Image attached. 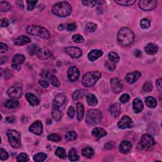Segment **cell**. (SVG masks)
<instances>
[{
    "label": "cell",
    "instance_id": "cell-36",
    "mask_svg": "<svg viewBox=\"0 0 162 162\" xmlns=\"http://www.w3.org/2000/svg\"><path fill=\"white\" fill-rule=\"evenodd\" d=\"M82 154L85 157L91 158L94 154V150L90 147H86L83 149Z\"/></svg>",
    "mask_w": 162,
    "mask_h": 162
},
{
    "label": "cell",
    "instance_id": "cell-10",
    "mask_svg": "<svg viewBox=\"0 0 162 162\" xmlns=\"http://www.w3.org/2000/svg\"><path fill=\"white\" fill-rule=\"evenodd\" d=\"M8 95L13 99H18L23 95V90L20 86H12L8 90Z\"/></svg>",
    "mask_w": 162,
    "mask_h": 162
},
{
    "label": "cell",
    "instance_id": "cell-54",
    "mask_svg": "<svg viewBox=\"0 0 162 162\" xmlns=\"http://www.w3.org/2000/svg\"><path fill=\"white\" fill-rule=\"evenodd\" d=\"M77 28V25L75 23H71L69 24L66 26V30L70 32L74 31Z\"/></svg>",
    "mask_w": 162,
    "mask_h": 162
},
{
    "label": "cell",
    "instance_id": "cell-5",
    "mask_svg": "<svg viewBox=\"0 0 162 162\" xmlns=\"http://www.w3.org/2000/svg\"><path fill=\"white\" fill-rule=\"evenodd\" d=\"M101 73L99 72H90L84 74L82 79V84L86 87H90L96 83L101 78Z\"/></svg>",
    "mask_w": 162,
    "mask_h": 162
},
{
    "label": "cell",
    "instance_id": "cell-25",
    "mask_svg": "<svg viewBox=\"0 0 162 162\" xmlns=\"http://www.w3.org/2000/svg\"><path fill=\"white\" fill-rule=\"evenodd\" d=\"M4 105L6 109H17V108H18L20 106V103L18 102V101L16 100L15 99H7L5 102Z\"/></svg>",
    "mask_w": 162,
    "mask_h": 162
},
{
    "label": "cell",
    "instance_id": "cell-58",
    "mask_svg": "<svg viewBox=\"0 0 162 162\" xmlns=\"http://www.w3.org/2000/svg\"><path fill=\"white\" fill-rule=\"evenodd\" d=\"M0 46H1V53H5L6 51L8 50V46L3 43H0Z\"/></svg>",
    "mask_w": 162,
    "mask_h": 162
},
{
    "label": "cell",
    "instance_id": "cell-18",
    "mask_svg": "<svg viewBox=\"0 0 162 162\" xmlns=\"http://www.w3.org/2000/svg\"><path fill=\"white\" fill-rule=\"evenodd\" d=\"M132 148V144L130 141L124 140L121 142L119 146V151L122 153L126 154L129 153Z\"/></svg>",
    "mask_w": 162,
    "mask_h": 162
},
{
    "label": "cell",
    "instance_id": "cell-38",
    "mask_svg": "<svg viewBox=\"0 0 162 162\" xmlns=\"http://www.w3.org/2000/svg\"><path fill=\"white\" fill-rule=\"evenodd\" d=\"M55 154L58 158H60L61 159L65 160L66 158V152L63 147H58L55 151Z\"/></svg>",
    "mask_w": 162,
    "mask_h": 162
},
{
    "label": "cell",
    "instance_id": "cell-2",
    "mask_svg": "<svg viewBox=\"0 0 162 162\" xmlns=\"http://www.w3.org/2000/svg\"><path fill=\"white\" fill-rule=\"evenodd\" d=\"M134 37V34L132 30L129 28H122L118 32L117 40L120 45L127 46L133 43Z\"/></svg>",
    "mask_w": 162,
    "mask_h": 162
},
{
    "label": "cell",
    "instance_id": "cell-43",
    "mask_svg": "<svg viewBox=\"0 0 162 162\" xmlns=\"http://www.w3.org/2000/svg\"><path fill=\"white\" fill-rule=\"evenodd\" d=\"M48 139L50 141L58 143V142H60L61 140H62V138H61L60 135L57 134H51L48 136Z\"/></svg>",
    "mask_w": 162,
    "mask_h": 162
},
{
    "label": "cell",
    "instance_id": "cell-49",
    "mask_svg": "<svg viewBox=\"0 0 162 162\" xmlns=\"http://www.w3.org/2000/svg\"><path fill=\"white\" fill-rule=\"evenodd\" d=\"M130 99V96H129V94H123L122 95L120 98H119V100L120 101V103H122V104H125L127 102H128V101H129Z\"/></svg>",
    "mask_w": 162,
    "mask_h": 162
},
{
    "label": "cell",
    "instance_id": "cell-53",
    "mask_svg": "<svg viewBox=\"0 0 162 162\" xmlns=\"http://www.w3.org/2000/svg\"><path fill=\"white\" fill-rule=\"evenodd\" d=\"M28 3V10L29 11H32L36 7V5L37 3V1H27Z\"/></svg>",
    "mask_w": 162,
    "mask_h": 162
},
{
    "label": "cell",
    "instance_id": "cell-13",
    "mask_svg": "<svg viewBox=\"0 0 162 162\" xmlns=\"http://www.w3.org/2000/svg\"><path fill=\"white\" fill-rule=\"evenodd\" d=\"M65 53L73 58H79L83 55V51L77 47H67L65 48Z\"/></svg>",
    "mask_w": 162,
    "mask_h": 162
},
{
    "label": "cell",
    "instance_id": "cell-20",
    "mask_svg": "<svg viewBox=\"0 0 162 162\" xmlns=\"http://www.w3.org/2000/svg\"><path fill=\"white\" fill-rule=\"evenodd\" d=\"M120 105L118 103H115L112 104L109 108L110 113L114 118H117L120 115Z\"/></svg>",
    "mask_w": 162,
    "mask_h": 162
},
{
    "label": "cell",
    "instance_id": "cell-16",
    "mask_svg": "<svg viewBox=\"0 0 162 162\" xmlns=\"http://www.w3.org/2000/svg\"><path fill=\"white\" fill-rule=\"evenodd\" d=\"M66 96L63 93H59L55 97L53 101V106L55 108H60L62 106L65 102Z\"/></svg>",
    "mask_w": 162,
    "mask_h": 162
},
{
    "label": "cell",
    "instance_id": "cell-37",
    "mask_svg": "<svg viewBox=\"0 0 162 162\" xmlns=\"http://www.w3.org/2000/svg\"><path fill=\"white\" fill-rule=\"evenodd\" d=\"M48 157V155L44 153H39L36 154L33 157L34 160L37 162H41L44 161Z\"/></svg>",
    "mask_w": 162,
    "mask_h": 162
},
{
    "label": "cell",
    "instance_id": "cell-41",
    "mask_svg": "<svg viewBox=\"0 0 162 162\" xmlns=\"http://www.w3.org/2000/svg\"><path fill=\"white\" fill-rule=\"evenodd\" d=\"M109 59L113 63H118L120 61V57L115 52H110L109 54Z\"/></svg>",
    "mask_w": 162,
    "mask_h": 162
},
{
    "label": "cell",
    "instance_id": "cell-40",
    "mask_svg": "<svg viewBox=\"0 0 162 162\" xmlns=\"http://www.w3.org/2000/svg\"><path fill=\"white\" fill-rule=\"evenodd\" d=\"M11 9V5L8 2H0V10L3 12L8 11Z\"/></svg>",
    "mask_w": 162,
    "mask_h": 162
},
{
    "label": "cell",
    "instance_id": "cell-17",
    "mask_svg": "<svg viewBox=\"0 0 162 162\" xmlns=\"http://www.w3.org/2000/svg\"><path fill=\"white\" fill-rule=\"evenodd\" d=\"M141 76V73L139 71H134L131 73H129L127 74L125 77V80L127 83L129 84H134L140 78Z\"/></svg>",
    "mask_w": 162,
    "mask_h": 162
},
{
    "label": "cell",
    "instance_id": "cell-56",
    "mask_svg": "<svg viewBox=\"0 0 162 162\" xmlns=\"http://www.w3.org/2000/svg\"><path fill=\"white\" fill-rule=\"evenodd\" d=\"M0 24H1L2 28H6V27H8L9 25V21L8 18L5 17L2 18L1 19V23H0Z\"/></svg>",
    "mask_w": 162,
    "mask_h": 162
},
{
    "label": "cell",
    "instance_id": "cell-39",
    "mask_svg": "<svg viewBox=\"0 0 162 162\" xmlns=\"http://www.w3.org/2000/svg\"><path fill=\"white\" fill-rule=\"evenodd\" d=\"M65 138L68 141H75L77 138V134L75 131H69L66 133Z\"/></svg>",
    "mask_w": 162,
    "mask_h": 162
},
{
    "label": "cell",
    "instance_id": "cell-8",
    "mask_svg": "<svg viewBox=\"0 0 162 162\" xmlns=\"http://www.w3.org/2000/svg\"><path fill=\"white\" fill-rule=\"evenodd\" d=\"M139 7L144 11H151L154 10L157 6L158 2L155 0H151V1H147V0H141L139 1Z\"/></svg>",
    "mask_w": 162,
    "mask_h": 162
},
{
    "label": "cell",
    "instance_id": "cell-50",
    "mask_svg": "<svg viewBox=\"0 0 162 162\" xmlns=\"http://www.w3.org/2000/svg\"><path fill=\"white\" fill-rule=\"evenodd\" d=\"M8 158V154L3 148L0 149V160L4 161Z\"/></svg>",
    "mask_w": 162,
    "mask_h": 162
},
{
    "label": "cell",
    "instance_id": "cell-62",
    "mask_svg": "<svg viewBox=\"0 0 162 162\" xmlns=\"http://www.w3.org/2000/svg\"><path fill=\"white\" fill-rule=\"evenodd\" d=\"M64 29H65V26H64L63 24H60V25L58 26V29H59L60 31H63Z\"/></svg>",
    "mask_w": 162,
    "mask_h": 162
},
{
    "label": "cell",
    "instance_id": "cell-34",
    "mask_svg": "<svg viewBox=\"0 0 162 162\" xmlns=\"http://www.w3.org/2000/svg\"><path fill=\"white\" fill-rule=\"evenodd\" d=\"M68 158L70 161H78L79 160V157L77 153V151L74 148H72L70 150L69 153V156Z\"/></svg>",
    "mask_w": 162,
    "mask_h": 162
},
{
    "label": "cell",
    "instance_id": "cell-3",
    "mask_svg": "<svg viewBox=\"0 0 162 162\" xmlns=\"http://www.w3.org/2000/svg\"><path fill=\"white\" fill-rule=\"evenodd\" d=\"M27 32L29 34L32 36H36L39 37H41L43 39H48L51 37V34L50 32L46 29L42 28V27L36 25H29L26 29Z\"/></svg>",
    "mask_w": 162,
    "mask_h": 162
},
{
    "label": "cell",
    "instance_id": "cell-6",
    "mask_svg": "<svg viewBox=\"0 0 162 162\" xmlns=\"http://www.w3.org/2000/svg\"><path fill=\"white\" fill-rule=\"evenodd\" d=\"M9 144L13 148H18L21 145L20 134L16 130L8 129L6 131Z\"/></svg>",
    "mask_w": 162,
    "mask_h": 162
},
{
    "label": "cell",
    "instance_id": "cell-33",
    "mask_svg": "<svg viewBox=\"0 0 162 162\" xmlns=\"http://www.w3.org/2000/svg\"><path fill=\"white\" fill-rule=\"evenodd\" d=\"M146 105L150 108V109H154L157 106V101L152 96H148L145 98Z\"/></svg>",
    "mask_w": 162,
    "mask_h": 162
},
{
    "label": "cell",
    "instance_id": "cell-47",
    "mask_svg": "<svg viewBox=\"0 0 162 162\" xmlns=\"http://www.w3.org/2000/svg\"><path fill=\"white\" fill-rule=\"evenodd\" d=\"M153 89V84L150 81H146L143 85V90L146 92H150Z\"/></svg>",
    "mask_w": 162,
    "mask_h": 162
},
{
    "label": "cell",
    "instance_id": "cell-23",
    "mask_svg": "<svg viewBox=\"0 0 162 162\" xmlns=\"http://www.w3.org/2000/svg\"><path fill=\"white\" fill-rule=\"evenodd\" d=\"M132 107L134 112L136 113H139L143 110L144 105L142 101L139 98H136L133 101Z\"/></svg>",
    "mask_w": 162,
    "mask_h": 162
},
{
    "label": "cell",
    "instance_id": "cell-30",
    "mask_svg": "<svg viewBox=\"0 0 162 162\" xmlns=\"http://www.w3.org/2000/svg\"><path fill=\"white\" fill-rule=\"evenodd\" d=\"M46 79L50 81V83L53 86L57 87H60V83L59 80L58 79V78L55 75H53V74H52L51 73H49L48 74V76H47Z\"/></svg>",
    "mask_w": 162,
    "mask_h": 162
},
{
    "label": "cell",
    "instance_id": "cell-9",
    "mask_svg": "<svg viewBox=\"0 0 162 162\" xmlns=\"http://www.w3.org/2000/svg\"><path fill=\"white\" fill-rule=\"evenodd\" d=\"M25 57L22 54H16L12 58L11 67L17 71H20L21 69V65L24 63Z\"/></svg>",
    "mask_w": 162,
    "mask_h": 162
},
{
    "label": "cell",
    "instance_id": "cell-22",
    "mask_svg": "<svg viewBox=\"0 0 162 162\" xmlns=\"http://www.w3.org/2000/svg\"><path fill=\"white\" fill-rule=\"evenodd\" d=\"M31 39L29 37L25 36H20L17 37L14 40V44L17 46H24L30 43Z\"/></svg>",
    "mask_w": 162,
    "mask_h": 162
},
{
    "label": "cell",
    "instance_id": "cell-1",
    "mask_svg": "<svg viewBox=\"0 0 162 162\" xmlns=\"http://www.w3.org/2000/svg\"><path fill=\"white\" fill-rule=\"evenodd\" d=\"M72 11L71 5L66 2H60L55 3L52 7L53 14L60 17L69 16Z\"/></svg>",
    "mask_w": 162,
    "mask_h": 162
},
{
    "label": "cell",
    "instance_id": "cell-42",
    "mask_svg": "<svg viewBox=\"0 0 162 162\" xmlns=\"http://www.w3.org/2000/svg\"><path fill=\"white\" fill-rule=\"evenodd\" d=\"M116 3L122 6H130L133 5L136 1L134 0H116L115 1Z\"/></svg>",
    "mask_w": 162,
    "mask_h": 162
},
{
    "label": "cell",
    "instance_id": "cell-14",
    "mask_svg": "<svg viewBox=\"0 0 162 162\" xmlns=\"http://www.w3.org/2000/svg\"><path fill=\"white\" fill-rule=\"evenodd\" d=\"M29 131L36 135H41L43 132V125L40 120L34 122L29 127Z\"/></svg>",
    "mask_w": 162,
    "mask_h": 162
},
{
    "label": "cell",
    "instance_id": "cell-12",
    "mask_svg": "<svg viewBox=\"0 0 162 162\" xmlns=\"http://www.w3.org/2000/svg\"><path fill=\"white\" fill-rule=\"evenodd\" d=\"M80 76V72L76 66H70L67 70V77L71 82H76Z\"/></svg>",
    "mask_w": 162,
    "mask_h": 162
},
{
    "label": "cell",
    "instance_id": "cell-52",
    "mask_svg": "<svg viewBox=\"0 0 162 162\" xmlns=\"http://www.w3.org/2000/svg\"><path fill=\"white\" fill-rule=\"evenodd\" d=\"M83 4L84 6H89V7H94L97 5V1H91V0H87V1H83Z\"/></svg>",
    "mask_w": 162,
    "mask_h": 162
},
{
    "label": "cell",
    "instance_id": "cell-35",
    "mask_svg": "<svg viewBox=\"0 0 162 162\" xmlns=\"http://www.w3.org/2000/svg\"><path fill=\"white\" fill-rule=\"evenodd\" d=\"M87 91L85 89H79L73 93L72 98L74 100H79L82 98L86 93Z\"/></svg>",
    "mask_w": 162,
    "mask_h": 162
},
{
    "label": "cell",
    "instance_id": "cell-46",
    "mask_svg": "<svg viewBox=\"0 0 162 162\" xmlns=\"http://www.w3.org/2000/svg\"><path fill=\"white\" fill-rule=\"evenodd\" d=\"M29 160V156L25 153H22L19 154L17 157V161H28Z\"/></svg>",
    "mask_w": 162,
    "mask_h": 162
},
{
    "label": "cell",
    "instance_id": "cell-48",
    "mask_svg": "<svg viewBox=\"0 0 162 162\" xmlns=\"http://www.w3.org/2000/svg\"><path fill=\"white\" fill-rule=\"evenodd\" d=\"M72 39L74 42L77 43H82L84 41V38L80 34H75L72 37Z\"/></svg>",
    "mask_w": 162,
    "mask_h": 162
},
{
    "label": "cell",
    "instance_id": "cell-7",
    "mask_svg": "<svg viewBox=\"0 0 162 162\" xmlns=\"http://www.w3.org/2000/svg\"><path fill=\"white\" fill-rule=\"evenodd\" d=\"M155 144V141L150 134H145L142 136L140 141L138 143V148L139 150H149L153 147Z\"/></svg>",
    "mask_w": 162,
    "mask_h": 162
},
{
    "label": "cell",
    "instance_id": "cell-19",
    "mask_svg": "<svg viewBox=\"0 0 162 162\" xmlns=\"http://www.w3.org/2000/svg\"><path fill=\"white\" fill-rule=\"evenodd\" d=\"M103 55V51L100 50H92L88 53V59L94 62Z\"/></svg>",
    "mask_w": 162,
    "mask_h": 162
},
{
    "label": "cell",
    "instance_id": "cell-29",
    "mask_svg": "<svg viewBox=\"0 0 162 162\" xmlns=\"http://www.w3.org/2000/svg\"><path fill=\"white\" fill-rule=\"evenodd\" d=\"M51 115L54 120L57 122L61 120V119L62 118V117H63L62 112H61L58 108H55V107H53Z\"/></svg>",
    "mask_w": 162,
    "mask_h": 162
},
{
    "label": "cell",
    "instance_id": "cell-15",
    "mask_svg": "<svg viewBox=\"0 0 162 162\" xmlns=\"http://www.w3.org/2000/svg\"><path fill=\"white\" fill-rule=\"evenodd\" d=\"M111 88L113 92L119 93L123 89L122 83L118 78H113L110 81Z\"/></svg>",
    "mask_w": 162,
    "mask_h": 162
},
{
    "label": "cell",
    "instance_id": "cell-57",
    "mask_svg": "<svg viewBox=\"0 0 162 162\" xmlns=\"http://www.w3.org/2000/svg\"><path fill=\"white\" fill-rule=\"evenodd\" d=\"M38 83L40 86L44 87V88H46V87H49V83L48 82V81H46L45 80H39Z\"/></svg>",
    "mask_w": 162,
    "mask_h": 162
},
{
    "label": "cell",
    "instance_id": "cell-61",
    "mask_svg": "<svg viewBox=\"0 0 162 162\" xmlns=\"http://www.w3.org/2000/svg\"><path fill=\"white\" fill-rule=\"evenodd\" d=\"M134 54H135V56H136V57H139L141 55V52L140 51V50H136V51H135Z\"/></svg>",
    "mask_w": 162,
    "mask_h": 162
},
{
    "label": "cell",
    "instance_id": "cell-44",
    "mask_svg": "<svg viewBox=\"0 0 162 162\" xmlns=\"http://www.w3.org/2000/svg\"><path fill=\"white\" fill-rule=\"evenodd\" d=\"M141 28L143 29H148L151 25L150 21L147 18H143L141 20V21L140 22Z\"/></svg>",
    "mask_w": 162,
    "mask_h": 162
},
{
    "label": "cell",
    "instance_id": "cell-4",
    "mask_svg": "<svg viewBox=\"0 0 162 162\" xmlns=\"http://www.w3.org/2000/svg\"><path fill=\"white\" fill-rule=\"evenodd\" d=\"M102 120V113L96 109L89 110L86 113V122L90 126H95L99 124Z\"/></svg>",
    "mask_w": 162,
    "mask_h": 162
},
{
    "label": "cell",
    "instance_id": "cell-11",
    "mask_svg": "<svg viewBox=\"0 0 162 162\" xmlns=\"http://www.w3.org/2000/svg\"><path fill=\"white\" fill-rule=\"evenodd\" d=\"M134 124L132 119L127 115L124 116L118 123V127L120 129H130V128H132Z\"/></svg>",
    "mask_w": 162,
    "mask_h": 162
},
{
    "label": "cell",
    "instance_id": "cell-59",
    "mask_svg": "<svg viewBox=\"0 0 162 162\" xmlns=\"http://www.w3.org/2000/svg\"><path fill=\"white\" fill-rule=\"evenodd\" d=\"M156 84H157V89L158 90L161 92V89H162V85H161V79L160 78L158 79L157 80V82H156Z\"/></svg>",
    "mask_w": 162,
    "mask_h": 162
},
{
    "label": "cell",
    "instance_id": "cell-28",
    "mask_svg": "<svg viewBox=\"0 0 162 162\" xmlns=\"http://www.w3.org/2000/svg\"><path fill=\"white\" fill-rule=\"evenodd\" d=\"M86 101L91 106H95L98 104V99L94 94L89 93L86 95Z\"/></svg>",
    "mask_w": 162,
    "mask_h": 162
},
{
    "label": "cell",
    "instance_id": "cell-45",
    "mask_svg": "<svg viewBox=\"0 0 162 162\" xmlns=\"http://www.w3.org/2000/svg\"><path fill=\"white\" fill-rule=\"evenodd\" d=\"M86 30L89 32H93L97 29V25L93 22H89L86 24Z\"/></svg>",
    "mask_w": 162,
    "mask_h": 162
},
{
    "label": "cell",
    "instance_id": "cell-51",
    "mask_svg": "<svg viewBox=\"0 0 162 162\" xmlns=\"http://www.w3.org/2000/svg\"><path fill=\"white\" fill-rule=\"evenodd\" d=\"M105 65L106 68L110 71L114 70L115 69V67H116L115 65L113 62H110V61H106V62H105Z\"/></svg>",
    "mask_w": 162,
    "mask_h": 162
},
{
    "label": "cell",
    "instance_id": "cell-31",
    "mask_svg": "<svg viewBox=\"0 0 162 162\" xmlns=\"http://www.w3.org/2000/svg\"><path fill=\"white\" fill-rule=\"evenodd\" d=\"M76 110H77V117L78 120H81L83 118L84 113V108L80 103H78L76 105Z\"/></svg>",
    "mask_w": 162,
    "mask_h": 162
},
{
    "label": "cell",
    "instance_id": "cell-27",
    "mask_svg": "<svg viewBox=\"0 0 162 162\" xmlns=\"http://www.w3.org/2000/svg\"><path fill=\"white\" fill-rule=\"evenodd\" d=\"M52 56V52L48 48H44L40 50L37 54V57L40 60H46Z\"/></svg>",
    "mask_w": 162,
    "mask_h": 162
},
{
    "label": "cell",
    "instance_id": "cell-60",
    "mask_svg": "<svg viewBox=\"0 0 162 162\" xmlns=\"http://www.w3.org/2000/svg\"><path fill=\"white\" fill-rule=\"evenodd\" d=\"M6 120L8 123L12 124V123H14V122L15 120V118L13 116H10V117H8L7 118H6Z\"/></svg>",
    "mask_w": 162,
    "mask_h": 162
},
{
    "label": "cell",
    "instance_id": "cell-26",
    "mask_svg": "<svg viewBox=\"0 0 162 162\" xmlns=\"http://www.w3.org/2000/svg\"><path fill=\"white\" fill-rule=\"evenodd\" d=\"M145 52L148 55H154L158 51V47L154 43L147 44L144 48Z\"/></svg>",
    "mask_w": 162,
    "mask_h": 162
},
{
    "label": "cell",
    "instance_id": "cell-21",
    "mask_svg": "<svg viewBox=\"0 0 162 162\" xmlns=\"http://www.w3.org/2000/svg\"><path fill=\"white\" fill-rule=\"evenodd\" d=\"M25 99L32 106H37L39 104V99L36 95L32 93H27L25 94Z\"/></svg>",
    "mask_w": 162,
    "mask_h": 162
},
{
    "label": "cell",
    "instance_id": "cell-24",
    "mask_svg": "<svg viewBox=\"0 0 162 162\" xmlns=\"http://www.w3.org/2000/svg\"><path fill=\"white\" fill-rule=\"evenodd\" d=\"M92 134L94 137L96 138L100 139L101 138H103L107 135L106 131L101 127H95L94 128L93 130L92 131Z\"/></svg>",
    "mask_w": 162,
    "mask_h": 162
},
{
    "label": "cell",
    "instance_id": "cell-55",
    "mask_svg": "<svg viewBox=\"0 0 162 162\" xmlns=\"http://www.w3.org/2000/svg\"><path fill=\"white\" fill-rule=\"evenodd\" d=\"M67 114L69 116L70 118H73L75 115V110H74V108L72 106H70L68 110H67Z\"/></svg>",
    "mask_w": 162,
    "mask_h": 162
},
{
    "label": "cell",
    "instance_id": "cell-32",
    "mask_svg": "<svg viewBox=\"0 0 162 162\" xmlns=\"http://www.w3.org/2000/svg\"><path fill=\"white\" fill-rule=\"evenodd\" d=\"M28 51L29 53V55H37V54L39 53V51H40V48L37 44H33L28 46Z\"/></svg>",
    "mask_w": 162,
    "mask_h": 162
}]
</instances>
